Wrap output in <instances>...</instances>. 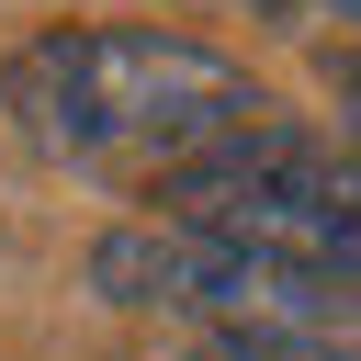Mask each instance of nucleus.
<instances>
[{
    "instance_id": "5",
    "label": "nucleus",
    "mask_w": 361,
    "mask_h": 361,
    "mask_svg": "<svg viewBox=\"0 0 361 361\" xmlns=\"http://www.w3.org/2000/svg\"><path fill=\"white\" fill-rule=\"evenodd\" d=\"M248 11L282 34H361V0H248Z\"/></svg>"
},
{
    "instance_id": "3",
    "label": "nucleus",
    "mask_w": 361,
    "mask_h": 361,
    "mask_svg": "<svg viewBox=\"0 0 361 361\" xmlns=\"http://www.w3.org/2000/svg\"><path fill=\"white\" fill-rule=\"evenodd\" d=\"M90 282H102L113 305L180 316L192 338H338V327L361 316L338 282H316V271H293V259H271V248H237V237H214V226H180V214L102 237Z\"/></svg>"
},
{
    "instance_id": "2",
    "label": "nucleus",
    "mask_w": 361,
    "mask_h": 361,
    "mask_svg": "<svg viewBox=\"0 0 361 361\" xmlns=\"http://www.w3.org/2000/svg\"><path fill=\"white\" fill-rule=\"evenodd\" d=\"M180 226H214L237 248H271L361 305V135H305V124H248L203 169L169 180Z\"/></svg>"
},
{
    "instance_id": "1",
    "label": "nucleus",
    "mask_w": 361,
    "mask_h": 361,
    "mask_svg": "<svg viewBox=\"0 0 361 361\" xmlns=\"http://www.w3.org/2000/svg\"><path fill=\"white\" fill-rule=\"evenodd\" d=\"M0 113L56 169L169 192L226 135H248L271 102L226 45H192V34H158V23H56V34L11 45Z\"/></svg>"
},
{
    "instance_id": "4",
    "label": "nucleus",
    "mask_w": 361,
    "mask_h": 361,
    "mask_svg": "<svg viewBox=\"0 0 361 361\" xmlns=\"http://www.w3.org/2000/svg\"><path fill=\"white\" fill-rule=\"evenodd\" d=\"M192 361H361L350 338H192Z\"/></svg>"
},
{
    "instance_id": "6",
    "label": "nucleus",
    "mask_w": 361,
    "mask_h": 361,
    "mask_svg": "<svg viewBox=\"0 0 361 361\" xmlns=\"http://www.w3.org/2000/svg\"><path fill=\"white\" fill-rule=\"evenodd\" d=\"M350 102H361V56H350Z\"/></svg>"
}]
</instances>
